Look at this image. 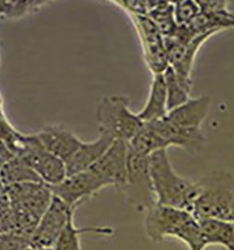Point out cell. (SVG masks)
<instances>
[{
	"label": "cell",
	"instance_id": "1",
	"mask_svg": "<svg viewBox=\"0 0 234 250\" xmlns=\"http://www.w3.org/2000/svg\"><path fill=\"white\" fill-rule=\"evenodd\" d=\"M145 232L154 243L172 237L190 250H205L200 222L189 211L164 205H152L145 211Z\"/></svg>",
	"mask_w": 234,
	"mask_h": 250
},
{
	"label": "cell",
	"instance_id": "2",
	"mask_svg": "<svg viewBox=\"0 0 234 250\" xmlns=\"http://www.w3.org/2000/svg\"><path fill=\"white\" fill-rule=\"evenodd\" d=\"M149 172L156 204L189 211L192 214L198 185L178 174L172 167L167 149L149 156Z\"/></svg>",
	"mask_w": 234,
	"mask_h": 250
},
{
	"label": "cell",
	"instance_id": "3",
	"mask_svg": "<svg viewBox=\"0 0 234 250\" xmlns=\"http://www.w3.org/2000/svg\"><path fill=\"white\" fill-rule=\"evenodd\" d=\"M4 190L11 204L12 231L30 238L52 202L50 188L44 183H23Z\"/></svg>",
	"mask_w": 234,
	"mask_h": 250
},
{
	"label": "cell",
	"instance_id": "4",
	"mask_svg": "<svg viewBox=\"0 0 234 250\" xmlns=\"http://www.w3.org/2000/svg\"><path fill=\"white\" fill-rule=\"evenodd\" d=\"M197 185L198 195L192 210L196 219L231 221L234 208V174L226 170H215L202 177Z\"/></svg>",
	"mask_w": 234,
	"mask_h": 250
},
{
	"label": "cell",
	"instance_id": "5",
	"mask_svg": "<svg viewBox=\"0 0 234 250\" xmlns=\"http://www.w3.org/2000/svg\"><path fill=\"white\" fill-rule=\"evenodd\" d=\"M97 123L101 134L129 143L144 126L138 114L129 108V101L122 95L104 97L97 108Z\"/></svg>",
	"mask_w": 234,
	"mask_h": 250
},
{
	"label": "cell",
	"instance_id": "6",
	"mask_svg": "<svg viewBox=\"0 0 234 250\" xmlns=\"http://www.w3.org/2000/svg\"><path fill=\"white\" fill-rule=\"evenodd\" d=\"M23 159L43 183L51 187L67 177L65 161L48 152L35 134H22L16 153Z\"/></svg>",
	"mask_w": 234,
	"mask_h": 250
},
{
	"label": "cell",
	"instance_id": "7",
	"mask_svg": "<svg viewBox=\"0 0 234 250\" xmlns=\"http://www.w3.org/2000/svg\"><path fill=\"white\" fill-rule=\"evenodd\" d=\"M149 157L140 155L128 146L127 183L123 189L127 201L140 212L156 204L149 172Z\"/></svg>",
	"mask_w": 234,
	"mask_h": 250
},
{
	"label": "cell",
	"instance_id": "8",
	"mask_svg": "<svg viewBox=\"0 0 234 250\" xmlns=\"http://www.w3.org/2000/svg\"><path fill=\"white\" fill-rule=\"evenodd\" d=\"M74 210L53 195L51 204L30 237L31 247L37 250L54 249L68 220L74 216Z\"/></svg>",
	"mask_w": 234,
	"mask_h": 250
},
{
	"label": "cell",
	"instance_id": "9",
	"mask_svg": "<svg viewBox=\"0 0 234 250\" xmlns=\"http://www.w3.org/2000/svg\"><path fill=\"white\" fill-rule=\"evenodd\" d=\"M128 143L115 140L89 171L98 176L106 187H113L123 191L128 174Z\"/></svg>",
	"mask_w": 234,
	"mask_h": 250
},
{
	"label": "cell",
	"instance_id": "10",
	"mask_svg": "<svg viewBox=\"0 0 234 250\" xmlns=\"http://www.w3.org/2000/svg\"><path fill=\"white\" fill-rule=\"evenodd\" d=\"M49 188L55 197L70 207L76 208L81 203L107 187L88 170L68 175L62 182Z\"/></svg>",
	"mask_w": 234,
	"mask_h": 250
},
{
	"label": "cell",
	"instance_id": "11",
	"mask_svg": "<svg viewBox=\"0 0 234 250\" xmlns=\"http://www.w3.org/2000/svg\"><path fill=\"white\" fill-rule=\"evenodd\" d=\"M135 15L144 42L146 61L154 74L163 73L169 67L164 38L149 16Z\"/></svg>",
	"mask_w": 234,
	"mask_h": 250
},
{
	"label": "cell",
	"instance_id": "12",
	"mask_svg": "<svg viewBox=\"0 0 234 250\" xmlns=\"http://www.w3.org/2000/svg\"><path fill=\"white\" fill-rule=\"evenodd\" d=\"M43 146L57 158L67 161L80 147L82 141L62 125H44L36 133Z\"/></svg>",
	"mask_w": 234,
	"mask_h": 250
},
{
	"label": "cell",
	"instance_id": "13",
	"mask_svg": "<svg viewBox=\"0 0 234 250\" xmlns=\"http://www.w3.org/2000/svg\"><path fill=\"white\" fill-rule=\"evenodd\" d=\"M156 133L161 138L166 147L180 146L189 151L200 152L205 143V137L201 129H188L173 125L166 117L149 122Z\"/></svg>",
	"mask_w": 234,
	"mask_h": 250
},
{
	"label": "cell",
	"instance_id": "14",
	"mask_svg": "<svg viewBox=\"0 0 234 250\" xmlns=\"http://www.w3.org/2000/svg\"><path fill=\"white\" fill-rule=\"evenodd\" d=\"M211 99L201 96L190 99L187 103L168 112L165 116L173 125L188 129H201V125L209 114Z\"/></svg>",
	"mask_w": 234,
	"mask_h": 250
},
{
	"label": "cell",
	"instance_id": "15",
	"mask_svg": "<svg viewBox=\"0 0 234 250\" xmlns=\"http://www.w3.org/2000/svg\"><path fill=\"white\" fill-rule=\"evenodd\" d=\"M114 140L101 134L92 142H83L78 150L65 162L67 176L88 171L112 146Z\"/></svg>",
	"mask_w": 234,
	"mask_h": 250
},
{
	"label": "cell",
	"instance_id": "16",
	"mask_svg": "<svg viewBox=\"0 0 234 250\" xmlns=\"http://www.w3.org/2000/svg\"><path fill=\"white\" fill-rule=\"evenodd\" d=\"M168 114V98L163 73L154 74L147 102L138 113L144 123L164 118Z\"/></svg>",
	"mask_w": 234,
	"mask_h": 250
},
{
	"label": "cell",
	"instance_id": "17",
	"mask_svg": "<svg viewBox=\"0 0 234 250\" xmlns=\"http://www.w3.org/2000/svg\"><path fill=\"white\" fill-rule=\"evenodd\" d=\"M205 248L220 246L226 250H234V223L221 219L199 221Z\"/></svg>",
	"mask_w": 234,
	"mask_h": 250
},
{
	"label": "cell",
	"instance_id": "18",
	"mask_svg": "<svg viewBox=\"0 0 234 250\" xmlns=\"http://www.w3.org/2000/svg\"><path fill=\"white\" fill-rule=\"evenodd\" d=\"M70 217L54 247L55 250H82L81 238L83 235L112 236L114 229L111 227H84L75 226L74 217Z\"/></svg>",
	"mask_w": 234,
	"mask_h": 250
},
{
	"label": "cell",
	"instance_id": "19",
	"mask_svg": "<svg viewBox=\"0 0 234 250\" xmlns=\"http://www.w3.org/2000/svg\"><path fill=\"white\" fill-rule=\"evenodd\" d=\"M23 183H43L37 173L20 157H13L0 169V187H7Z\"/></svg>",
	"mask_w": 234,
	"mask_h": 250
},
{
	"label": "cell",
	"instance_id": "20",
	"mask_svg": "<svg viewBox=\"0 0 234 250\" xmlns=\"http://www.w3.org/2000/svg\"><path fill=\"white\" fill-rule=\"evenodd\" d=\"M128 146L134 152L149 157L161 149H167L163 141L149 123H145L142 129L128 143Z\"/></svg>",
	"mask_w": 234,
	"mask_h": 250
},
{
	"label": "cell",
	"instance_id": "21",
	"mask_svg": "<svg viewBox=\"0 0 234 250\" xmlns=\"http://www.w3.org/2000/svg\"><path fill=\"white\" fill-rule=\"evenodd\" d=\"M166 90H167L168 112L173 110L187 103L190 99V92L192 86H190L179 79L177 74L171 67H168L163 72Z\"/></svg>",
	"mask_w": 234,
	"mask_h": 250
},
{
	"label": "cell",
	"instance_id": "22",
	"mask_svg": "<svg viewBox=\"0 0 234 250\" xmlns=\"http://www.w3.org/2000/svg\"><path fill=\"white\" fill-rule=\"evenodd\" d=\"M47 2L39 1H1L0 18L16 19L41 9Z\"/></svg>",
	"mask_w": 234,
	"mask_h": 250
},
{
	"label": "cell",
	"instance_id": "23",
	"mask_svg": "<svg viewBox=\"0 0 234 250\" xmlns=\"http://www.w3.org/2000/svg\"><path fill=\"white\" fill-rule=\"evenodd\" d=\"M200 15V6L194 1L174 2V16L178 26L190 27Z\"/></svg>",
	"mask_w": 234,
	"mask_h": 250
},
{
	"label": "cell",
	"instance_id": "24",
	"mask_svg": "<svg viewBox=\"0 0 234 250\" xmlns=\"http://www.w3.org/2000/svg\"><path fill=\"white\" fill-rule=\"evenodd\" d=\"M31 248L30 238L17 232L0 233V250H27Z\"/></svg>",
	"mask_w": 234,
	"mask_h": 250
},
{
	"label": "cell",
	"instance_id": "25",
	"mask_svg": "<svg viewBox=\"0 0 234 250\" xmlns=\"http://www.w3.org/2000/svg\"><path fill=\"white\" fill-rule=\"evenodd\" d=\"M231 221L234 222V211H233V215H232V217H231Z\"/></svg>",
	"mask_w": 234,
	"mask_h": 250
},
{
	"label": "cell",
	"instance_id": "26",
	"mask_svg": "<svg viewBox=\"0 0 234 250\" xmlns=\"http://www.w3.org/2000/svg\"><path fill=\"white\" fill-rule=\"evenodd\" d=\"M35 250H55L54 249H43V250H37V249H35Z\"/></svg>",
	"mask_w": 234,
	"mask_h": 250
},
{
	"label": "cell",
	"instance_id": "27",
	"mask_svg": "<svg viewBox=\"0 0 234 250\" xmlns=\"http://www.w3.org/2000/svg\"><path fill=\"white\" fill-rule=\"evenodd\" d=\"M2 191H3V188H1V187H0V195L2 193Z\"/></svg>",
	"mask_w": 234,
	"mask_h": 250
},
{
	"label": "cell",
	"instance_id": "28",
	"mask_svg": "<svg viewBox=\"0 0 234 250\" xmlns=\"http://www.w3.org/2000/svg\"><path fill=\"white\" fill-rule=\"evenodd\" d=\"M0 48H1V42H0Z\"/></svg>",
	"mask_w": 234,
	"mask_h": 250
},
{
	"label": "cell",
	"instance_id": "29",
	"mask_svg": "<svg viewBox=\"0 0 234 250\" xmlns=\"http://www.w3.org/2000/svg\"></svg>",
	"mask_w": 234,
	"mask_h": 250
}]
</instances>
